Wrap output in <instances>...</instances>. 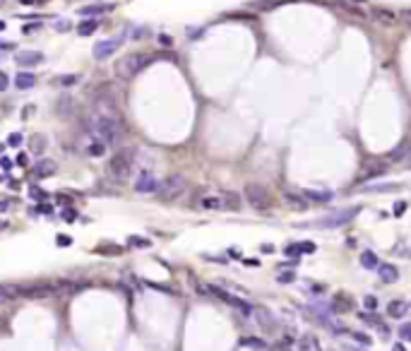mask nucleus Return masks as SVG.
Instances as JSON below:
<instances>
[{"label": "nucleus", "mask_w": 411, "mask_h": 351, "mask_svg": "<svg viewBox=\"0 0 411 351\" xmlns=\"http://www.w3.org/2000/svg\"><path fill=\"white\" fill-rule=\"evenodd\" d=\"M89 130H92V135L96 137V140H101L103 144H116L120 142V137H123V123H120L118 116H113V113H94L92 118H89Z\"/></svg>", "instance_id": "1"}, {"label": "nucleus", "mask_w": 411, "mask_h": 351, "mask_svg": "<svg viewBox=\"0 0 411 351\" xmlns=\"http://www.w3.org/2000/svg\"><path fill=\"white\" fill-rule=\"evenodd\" d=\"M149 63H152L149 53H127V56H123L118 63H116V72H118V77H123V80H133L135 75L142 72Z\"/></svg>", "instance_id": "2"}, {"label": "nucleus", "mask_w": 411, "mask_h": 351, "mask_svg": "<svg viewBox=\"0 0 411 351\" xmlns=\"http://www.w3.org/2000/svg\"><path fill=\"white\" fill-rule=\"evenodd\" d=\"M133 164H135V152L133 149H118L113 154V159L109 161V173H111L113 181H127L130 173H133Z\"/></svg>", "instance_id": "3"}, {"label": "nucleus", "mask_w": 411, "mask_h": 351, "mask_svg": "<svg viewBox=\"0 0 411 351\" xmlns=\"http://www.w3.org/2000/svg\"><path fill=\"white\" fill-rule=\"evenodd\" d=\"M243 195H245V200H248V205H250L255 212H269L272 205H274L272 192L260 183H248L243 188Z\"/></svg>", "instance_id": "4"}, {"label": "nucleus", "mask_w": 411, "mask_h": 351, "mask_svg": "<svg viewBox=\"0 0 411 351\" xmlns=\"http://www.w3.org/2000/svg\"><path fill=\"white\" fill-rule=\"evenodd\" d=\"M185 188H188V181H185L181 173H171V175H166L164 181H159L157 195L161 200H176L185 192Z\"/></svg>", "instance_id": "5"}, {"label": "nucleus", "mask_w": 411, "mask_h": 351, "mask_svg": "<svg viewBox=\"0 0 411 351\" xmlns=\"http://www.w3.org/2000/svg\"><path fill=\"white\" fill-rule=\"evenodd\" d=\"M209 291H212L217 298H222L224 303H229V305H233L236 311H241L243 315H253V311H255V305H250L248 301H243V298H238V296H233V294H226V291H222L219 287H207Z\"/></svg>", "instance_id": "6"}, {"label": "nucleus", "mask_w": 411, "mask_h": 351, "mask_svg": "<svg viewBox=\"0 0 411 351\" xmlns=\"http://www.w3.org/2000/svg\"><path fill=\"white\" fill-rule=\"evenodd\" d=\"M358 214V207L354 209H341V212H337V214H330L325 216V219H320V226H327V229H332V226H344V224H349L354 216Z\"/></svg>", "instance_id": "7"}, {"label": "nucleus", "mask_w": 411, "mask_h": 351, "mask_svg": "<svg viewBox=\"0 0 411 351\" xmlns=\"http://www.w3.org/2000/svg\"><path fill=\"white\" fill-rule=\"evenodd\" d=\"M135 190L140 192V195H149V192H157V190H159V181L154 178V173L144 171V173L137 175V181H135Z\"/></svg>", "instance_id": "8"}, {"label": "nucleus", "mask_w": 411, "mask_h": 351, "mask_svg": "<svg viewBox=\"0 0 411 351\" xmlns=\"http://www.w3.org/2000/svg\"><path fill=\"white\" fill-rule=\"evenodd\" d=\"M253 318L257 320V325H260L265 332H274V330H277V322H274V318H272V313H269L267 308H262V305H255Z\"/></svg>", "instance_id": "9"}, {"label": "nucleus", "mask_w": 411, "mask_h": 351, "mask_svg": "<svg viewBox=\"0 0 411 351\" xmlns=\"http://www.w3.org/2000/svg\"><path fill=\"white\" fill-rule=\"evenodd\" d=\"M118 43H120L118 39H106V41H99V43H96V46H94V51H92V53H94V58H96V60H106V58H109V56H113V51L118 48Z\"/></svg>", "instance_id": "10"}, {"label": "nucleus", "mask_w": 411, "mask_h": 351, "mask_svg": "<svg viewBox=\"0 0 411 351\" xmlns=\"http://www.w3.org/2000/svg\"><path fill=\"white\" fill-rule=\"evenodd\" d=\"M354 308V298L347 294V291H337L332 296V311L334 313H347Z\"/></svg>", "instance_id": "11"}, {"label": "nucleus", "mask_w": 411, "mask_h": 351, "mask_svg": "<svg viewBox=\"0 0 411 351\" xmlns=\"http://www.w3.org/2000/svg\"><path fill=\"white\" fill-rule=\"evenodd\" d=\"M17 65H24V68H32V65H39L44 63V53H39V51H19L15 56Z\"/></svg>", "instance_id": "12"}, {"label": "nucleus", "mask_w": 411, "mask_h": 351, "mask_svg": "<svg viewBox=\"0 0 411 351\" xmlns=\"http://www.w3.org/2000/svg\"><path fill=\"white\" fill-rule=\"evenodd\" d=\"M371 17L375 19V22L385 24V27H392V24L397 22V15L392 12V10H387V8H373L371 10Z\"/></svg>", "instance_id": "13"}, {"label": "nucleus", "mask_w": 411, "mask_h": 351, "mask_svg": "<svg viewBox=\"0 0 411 351\" xmlns=\"http://www.w3.org/2000/svg\"><path fill=\"white\" fill-rule=\"evenodd\" d=\"M56 173V161L51 159H41L36 161V166H34V175L36 178H48V175Z\"/></svg>", "instance_id": "14"}, {"label": "nucleus", "mask_w": 411, "mask_h": 351, "mask_svg": "<svg viewBox=\"0 0 411 351\" xmlns=\"http://www.w3.org/2000/svg\"><path fill=\"white\" fill-rule=\"evenodd\" d=\"M378 274H380V279L385 281V284H395V281L399 279V270H397L395 265H380Z\"/></svg>", "instance_id": "15"}, {"label": "nucleus", "mask_w": 411, "mask_h": 351, "mask_svg": "<svg viewBox=\"0 0 411 351\" xmlns=\"http://www.w3.org/2000/svg\"><path fill=\"white\" fill-rule=\"evenodd\" d=\"M34 84H36V77H34L32 72H17V77H15L17 89H32Z\"/></svg>", "instance_id": "16"}, {"label": "nucleus", "mask_w": 411, "mask_h": 351, "mask_svg": "<svg viewBox=\"0 0 411 351\" xmlns=\"http://www.w3.org/2000/svg\"><path fill=\"white\" fill-rule=\"evenodd\" d=\"M387 171V166L385 164H380V161H373L371 166H365L363 175H361V181H368V178H378V175H382Z\"/></svg>", "instance_id": "17"}, {"label": "nucleus", "mask_w": 411, "mask_h": 351, "mask_svg": "<svg viewBox=\"0 0 411 351\" xmlns=\"http://www.w3.org/2000/svg\"><path fill=\"white\" fill-rule=\"evenodd\" d=\"M200 207H205V209H226V205H224L222 195H209V198L200 200Z\"/></svg>", "instance_id": "18"}, {"label": "nucleus", "mask_w": 411, "mask_h": 351, "mask_svg": "<svg viewBox=\"0 0 411 351\" xmlns=\"http://www.w3.org/2000/svg\"><path fill=\"white\" fill-rule=\"evenodd\" d=\"M406 311H409V305L404 301H390L387 303V315H392V318H404Z\"/></svg>", "instance_id": "19"}, {"label": "nucleus", "mask_w": 411, "mask_h": 351, "mask_svg": "<svg viewBox=\"0 0 411 351\" xmlns=\"http://www.w3.org/2000/svg\"><path fill=\"white\" fill-rule=\"evenodd\" d=\"M361 265H363L365 270H378V267H380L378 255H375V253H371V250H363V253H361Z\"/></svg>", "instance_id": "20"}, {"label": "nucleus", "mask_w": 411, "mask_h": 351, "mask_svg": "<svg viewBox=\"0 0 411 351\" xmlns=\"http://www.w3.org/2000/svg\"><path fill=\"white\" fill-rule=\"evenodd\" d=\"M241 346H248V349H253V351L267 349L265 339H257V337H243V339H241Z\"/></svg>", "instance_id": "21"}, {"label": "nucleus", "mask_w": 411, "mask_h": 351, "mask_svg": "<svg viewBox=\"0 0 411 351\" xmlns=\"http://www.w3.org/2000/svg\"><path fill=\"white\" fill-rule=\"evenodd\" d=\"M224 205H226V209H231V212H238L241 209V198H238V192H224Z\"/></svg>", "instance_id": "22"}, {"label": "nucleus", "mask_w": 411, "mask_h": 351, "mask_svg": "<svg viewBox=\"0 0 411 351\" xmlns=\"http://www.w3.org/2000/svg\"><path fill=\"white\" fill-rule=\"evenodd\" d=\"M296 349L298 351H310V349H317V339L313 335H306V337H300L298 344H296Z\"/></svg>", "instance_id": "23"}, {"label": "nucleus", "mask_w": 411, "mask_h": 351, "mask_svg": "<svg viewBox=\"0 0 411 351\" xmlns=\"http://www.w3.org/2000/svg\"><path fill=\"white\" fill-rule=\"evenodd\" d=\"M96 29H99V22H96V19H84V22L77 27V32L82 34V36H89V34H94Z\"/></svg>", "instance_id": "24"}, {"label": "nucleus", "mask_w": 411, "mask_h": 351, "mask_svg": "<svg viewBox=\"0 0 411 351\" xmlns=\"http://www.w3.org/2000/svg\"><path fill=\"white\" fill-rule=\"evenodd\" d=\"M87 152H89V157H103V154H106V144H103L101 140H94V142L87 147Z\"/></svg>", "instance_id": "25"}, {"label": "nucleus", "mask_w": 411, "mask_h": 351, "mask_svg": "<svg viewBox=\"0 0 411 351\" xmlns=\"http://www.w3.org/2000/svg\"><path fill=\"white\" fill-rule=\"evenodd\" d=\"M284 200L291 205V207H298V209H306V200L300 195H293V192H284Z\"/></svg>", "instance_id": "26"}, {"label": "nucleus", "mask_w": 411, "mask_h": 351, "mask_svg": "<svg viewBox=\"0 0 411 351\" xmlns=\"http://www.w3.org/2000/svg\"><path fill=\"white\" fill-rule=\"evenodd\" d=\"M303 195L308 200H315V202H327V200L332 198L330 192H320V190H303Z\"/></svg>", "instance_id": "27"}, {"label": "nucleus", "mask_w": 411, "mask_h": 351, "mask_svg": "<svg viewBox=\"0 0 411 351\" xmlns=\"http://www.w3.org/2000/svg\"><path fill=\"white\" fill-rule=\"evenodd\" d=\"M406 152H411V144H402V147L392 149V152H390V159H392V161H402L404 157H406Z\"/></svg>", "instance_id": "28"}, {"label": "nucleus", "mask_w": 411, "mask_h": 351, "mask_svg": "<svg viewBox=\"0 0 411 351\" xmlns=\"http://www.w3.org/2000/svg\"><path fill=\"white\" fill-rule=\"evenodd\" d=\"M44 149H46V137H44V135H36V137L32 140V152H34V154H41Z\"/></svg>", "instance_id": "29"}, {"label": "nucleus", "mask_w": 411, "mask_h": 351, "mask_svg": "<svg viewBox=\"0 0 411 351\" xmlns=\"http://www.w3.org/2000/svg\"><path fill=\"white\" fill-rule=\"evenodd\" d=\"M113 5H94V8H82L79 12L82 15H101V12H106V10H111Z\"/></svg>", "instance_id": "30"}, {"label": "nucleus", "mask_w": 411, "mask_h": 351, "mask_svg": "<svg viewBox=\"0 0 411 351\" xmlns=\"http://www.w3.org/2000/svg\"><path fill=\"white\" fill-rule=\"evenodd\" d=\"M399 185L395 183H387V185H371V188H365L368 192H387V190H397Z\"/></svg>", "instance_id": "31"}, {"label": "nucleus", "mask_w": 411, "mask_h": 351, "mask_svg": "<svg viewBox=\"0 0 411 351\" xmlns=\"http://www.w3.org/2000/svg\"><path fill=\"white\" fill-rule=\"evenodd\" d=\"M60 84H65V87H70V84H77L79 82V75H65V77H60Z\"/></svg>", "instance_id": "32"}, {"label": "nucleus", "mask_w": 411, "mask_h": 351, "mask_svg": "<svg viewBox=\"0 0 411 351\" xmlns=\"http://www.w3.org/2000/svg\"><path fill=\"white\" fill-rule=\"evenodd\" d=\"M293 279H296V272H282V274H277V281H282V284H289Z\"/></svg>", "instance_id": "33"}, {"label": "nucleus", "mask_w": 411, "mask_h": 351, "mask_svg": "<svg viewBox=\"0 0 411 351\" xmlns=\"http://www.w3.org/2000/svg\"><path fill=\"white\" fill-rule=\"evenodd\" d=\"M351 337H354L356 342L365 344V346H368V344H371V337H368V335H363V332H351Z\"/></svg>", "instance_id": "34"}, {"label": "nucleus", "mask_w": 411, "mask_h": 351, "mask_svg": "<svg viewBox=\"0 0 411 351\" xmlns=\"http://www.w3.org/2000/svg\"><path fill=\"white\" fill-rule=\"evenodd\" d=\"M363 303H365V308H368V311H375V308H378V298H375V296H365Z\"/></svg>", "instance_id": "35"}, {"label": "nucleus", "mask_w": 411, "mask_h": 351, "mask_svg": "<svg viewBox=\"0 0 411 351\" xmlns=\"http://www.w3.org/2000/svg\"><path fill=\"white\" fill-rule=\"evenodd\" d=\"M8 144H10V147H17V144H22V135H19V133H12V135L8 137Z\"/></svg>", "instance_id": "36"}, {"label": "nucleus", "mask_w": 411, "mask_h": 351, "mask_svg": "<svg viewBox=\"0 0 411 351\" xmlns=\"http://www.w3.org/2000/svg\"><path fill=\"white\" fill-rule=\"evenodd\" d=\"M298 248H300V253H315L317 250L315 243H298Z\"/></svg>", "instance_id": "37"}, {"label": "nucleus", "mask_w": 411, "mask_h": 351, "mask_svg": "<svg viewBox=\"0 0 411 351\" xmlns=\"http://www.w3.org/2000/svg\"><path fill=\"white\" fill-rule=\"evenodd\" d=\"M399 337L402 339H411V325H402L399 327Z\"/></svg>", "instance_id": "38"}, {"label": "nucleus", "mask_w": 411, "mask_h": 351, "mask_svg": "<svg viewBox=\"0 0 411 351\" xmlns=\"http://www.w3.org/2000/svg\"><path fill=\"white\" fill-rule=\"evenodd\" d=\"M284 253H286L289 257H293V255H298V253H300V248H298V246H293V243H291V246H286V248H284Z\"/></svg>", "instance_id": "39"}, {"label": "nucleus", "mask_w": 411, "mask_h": 351, "mask_svg": "<svg viewBox=\"0 0 411 351\" xmlns=\"http://www.w3.org/2000/svg\"><path fill=\"white\" fill-rule=\"evenodd\" d=\"M8 84H10L8 75H5V72H0V92H5V89H8Z\"/></svg>", "instance_id": "40"}, {"label": "nucleus", "mask_w": 411, "mask_h": 351, "mask_svg": "<svg viewBox=\"0 0 411 351\" xmlns=\"http://www.w3.org/2000/svg\"><path fill=\"white\" fill-rule=\"evenodd\" d=\"M399 17H402L404 22H406V24H409V27H411V8L402 10V12H399Z\"/></svg>", "instance_id": "41"}, {"label": "nucleus", "mask_w": 411, "mask_h": 351, "mask_svg": "<svg viewBox=\"0 0 411 351\" xmlns=\"http://www.w3.org/2000/svg\"><path fill=\"white\" fill-rule=\"evenodd\" d=\"M130 246H142V248H147V246H149V240H144V238H130Z\"/></svg>", "instance_id": "42"}, {"label": "nucleus", "mask_w": 411, "mask_h": 351, "mask_svg": "<svg viewBox=\"0 0 411 351\" xmlns=\"http://www.w3.org/2000/svg\"><path fill=\"white\" fill-rule=\"evenodd\" d=\"M56 29L58 32H68V29H70V24L65 22V19H60V22H56Z\"/></svg>", "instance_id": "43"}, {"label": "nucleus", "mask_w": 411, "mask_h": 351, "mask_svg": "<svg viewBox=\"0 0 411 351\" xmlns=\"http://www.w3.org/2000/svg\"><path fill=\"white\" fill-rule=\"evenodd\" d=\"M10 205H12V202H10L8 198H0V212H5V209H8Z\"/></svg>", "instance_id": "44"}, {"label": "nucleus", "mask_w": 411, "mask_h": 351, "mask_svg": "<svg viewBox=\"0 0 411 351\" xmlns=\"http://www.w3.org/2000/svg\"><path fill=\"white\" fill-rule=\"evenodd\" d=\"M32 198L34 200H36V198L44 200V190H41V188H32Z\"/></svg>", "instance_id": "45"}, {"label": "nucleus", "mask_w": 411, "mask_h": 351, "mask_svg": "<svg viewBox=\"0 0 411 351\" xmlns=\"http://www.w3.org/2000/svg\"><path fill=\"white\" fill-rule=\"evenodd\" d=\"M65 222H72V219H75V216H77V212H72V209H65Z\"/></svg>", "instance_id": "46"}, {"label": "nucleus", "mask_w": 411, "mask_h": 351, "mask_svg": "<svg viewBox=\"0 0 411 351\" xmlns=\"http://www.w3.org/2000/svg\"><path fill=\"white\" fill-rule=\"evenodd\" d=\"M404 207H406L404 202H397V212H395V214H397V216H402V214H404Z\"/></svg>", "instance_id": "47"}, {"label": "nucleus", "mask_w": 411, "mask_h": 351, "mask_svg": "<svg viewBox=\"0 0 411 351\" xmlns=\"http://www.w3.org/2000/svg\"><path fill=\"white\" fill-rule=\"evenodd\" d=\"M17 164H19V166H27V154H19V157H17Z\"/></svg>", "instance_id": "48"}, {"label": "nucleus", "mask_w": 411, "mask_h": 351, "mask_svg": "<svg viewBox=\"0 0 411 351\" xmlns=\"http://www.w3.org/2000/svg\"><path fill=\"white\" fill-rule=\"evenodd\" d=\"M0 164H3V168H10V166H12V161H10V159H0Z\"/></svg>", "instance_id": "49"}, {"label": "nucleus", "mask_w": 411, "mask_h": 351, "mask_svg": "<svg viewBox=\"0 0 411 351\" xmlns=\"http://www.w3.org/2000/svg\"><path fill=\"white\" fill-rule=\"evenodd\" d=\"M344 351H363V349H358V346H344Z\"/></svg>", "instance_id": "50"}, {"label": "nucleus", "mask_w": 411, "mask_h": 351, "mask_svg": "<svg viewBox=\"0 0 411 351\" xmlns=\"http://www.w3.org/2000/svg\"><path fill=\"white\" fill-rule=\"evenodd\" d=\"M392 351H404V349H402V344H395V346H392Z\"/></svg>", "instance_id": "51"}, {"label": "nucleus", "mask_w": 411, "mask_h": 351, "mask_svg": "<svg viewBox=\"0 0 411 351\" xmlns=\"http://www.w3.org/2000/svg\"><path fill=\"white\" fill-rule=\"evenodd\" d=\"M0 32H5V22H0Z\"/></svg>", "instance_id": "52"}, {"label": "nucleus", "mask_w": 411, "mask_h": 351, "mask_svg": "<svg viewBox=\"0 0 411 351\" xmlns=\"http://www.w3.org/2000/svg\"><path fill=\"white\" fill-rule=\"evenodd\" d=\"M3 149H5V147H3V144H0V152H3Z\"/></svg>", "instance_id": "53"}, {"label": "nucleus", "mask_w": 411, "mask_h": 351, "mask_svg": "<svg viewBox=\"0 0 411 351\" xmlns=\"http://www.w3.org/2000/svg\"><path fill=\"white\" fill-rule=\"evenodd\" d=\"M0 181H3V175H0Z\"/></svg>", "instance_id": "54"}, {"label": "nucleus", "mask_w": 411, "mask_h": 351, "mask_svg": "<svg viewBox=\"0 0 411 351\" xmlns=\"http://www.w3.org/2000/svg\"><path fill=\"white\" fill-rule=\"evenodd\" d=\"M0 3H3V0H0Z\"/></svg>", "instance_id": "55"}, {"label": "nucleus", "mask_w": 411, "mask_h": 351, "mask_svg": "<svg viewBox=\"0 0 411 351\" xmlns=\"http://www.w3.org/2000/svg\"><path fill=\"white\" fill-rule=\"evenodd\" d=\"M409 166H411V164H409Z\"/></svg>", "instance_id": "56"}]
</instances>
